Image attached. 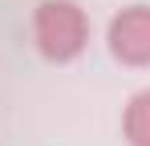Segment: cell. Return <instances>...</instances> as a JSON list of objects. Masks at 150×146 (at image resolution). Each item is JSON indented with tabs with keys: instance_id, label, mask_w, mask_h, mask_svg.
<instances>
[{
	"instance_id": "cell-3",
	"label": "cell",
	"mask_w": 150,
	"mask_h": 146,
	"mask_svg": "<svg viewBox=\"0 0 150 146\" xmlns=\"http://www.w3.org/2000/svg\"><path fill=\"white\" fill-rule=\"evenodd\" d=\"M122 134H126L130 146H150V89H138V94L126 101Z\"/></svg>"
},
{
	"instance_id": "cell-2",
	"label": "cell",
	"mask_w": 150,
	"mask_h": 146,
	"mask_svg": "<svg viewBox=\"0 0 150 146\" xmlns=\"http://www.w3.org/2000/svg\"><path fill=\"white\" fill-rule=\"evenodd\" d=\"M105 45L122 65H134V69L150 65V4L122 8L105 28Z\"/></svg>"
},
{
	"instance_id": "cell-1",
	"label": "cell",
	"mask_w": 150,
	"mask_h": 146,
	"mask_svg": "<svg viewBox=\"0 0 150 146\" xmlns=\"http://www.w3.org/2000/svg\"><path fill=\"white\" fill-rule=\"evenodd\" d=\"M33 41L45 61H73L89 45V16L77 0H41L33 8Z\"/></svg>"
}]
</instances>
